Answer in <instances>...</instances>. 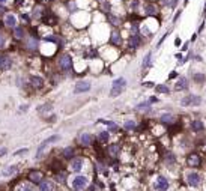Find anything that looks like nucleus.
Segmentation results:
<instances>
[{"instance_id":"c85d7f7f","label":"nucleus","mask_w":206,"mask_h":191,"mask_svg":"<svg viewBox=\"0 0 206 191\" xmlns=\"http://www.w3.org/2000/svg\"><path fill=\"white\" fill-rule=\"evenodd\" d=\"M111 42H113V44H116V45H119V44L122 42L120 36H119L118 33H113V35H111Z\"/></svg>"},{"instance_id":"423d86ee","label":"nucleus","mask_w":206,"mask_h":191,"mask_svg":"<svg viewBox=\"0 0 206 191\" xmlns=\"http://www.w3.org/2000/svg\"><path fill=\"white\" fill-rule=\"evenodd\" d=\"M59 66H60L62 71H69L71 66H72L71 57H69V56H62V57L59 59Z\"/></svg>"},{"instance_id":"72a5a7b5","label":"nucleus","mask_w":206,"mask_h":191,"mask_svg":"<svg viewBox=\"0 0 206 191\" xmlns=\"http://www.w3.org/2000/svg\"><path fill=\"white\" fill-rule=\"evenodd\" d=\"M149 107V103H143V104H138V110H146Z\"/></svg>"},{"instance_id":"a19ab883","label":"nucleus","mask_w":206,"mask_h":191,"mask_svg":"<svg viewBox=\"0 0 206 191\" xmlns=\"http://www.w3.org/2000/svg\"><path fill=\"white\" fill-rule=\"evenodd\" d=\"M145 86H148V87H152V86H153V84H152V83H150V81H148V83H145Z\"/></svg>"},{"instance_id":"ddd939ff","label":"nucleus","mask_w":206,"mask_h":191,"mask_svg":"<svg viewBox=\"0 0 206 191\" xmlns=\"http://www.w3.org/2000/svg\"><path fill=\"white\" fill-rule=\"evenodd\" d=\"M175 87H176V91H184V89L188 87V80L185 77H179V80H177Z\"/></svg>"},{"instance_id":"7c9ffc66","label":"nucleus","mask_w":206,"mask_h":191,"mask_svg":"<svg viewBox=\"0 0 206 191\" xmlns=\"http://www.w3.org/2000/svg\"><path fill=\"white\" fill-rule=\"evenodd\" d=\"M134 128H135L134 120H128V122H125V130H126V131H131V130H134Z\"/></svg>"},{"instance_id":"6e6552de","label":"nucleus","mask_w":206,"mask_h":191,"mask_svg":"<svg viewBox=\"0 0 206 191\" xmlns=\"http://www.w3.org/2000/svg\"><path fill=\"white\" fill-rule=\"evenodd\" d=\"M83 164H84L83 158H74V160L71 161V169H72V172H77V173H78V172L83 169Z\"/></svg>"},{"instance_id":"0eeeda50","label":"nucleus","mask_w":206,"mask_h":191,"mask_svg":"<svg viewBox=\"0 0 206 191\" xmlns=\"http://www.w3.org/2000/svg\"><path fill=\"white\" fill-rule=\"evenodd\" d=\"M187 164L190 165V167H199V165H200V157H199L197 154H191V155H188V158H187Z\"/></svg>"},{"instance_id":"e433bc0d","label":"nucleus","mask_w":206,"mask_h":191,"mask_svg":"<svg viewBox=\"0 0 206 191\" xmlns=\"http://www.w3.org/2000/svg\"><path fill=\"white\" fill-rule=\"evenodd\" d=\"M6 152H8V149H6V148H0V157H3V155L6 154Z\"/></svg>"},{"instance_id":"5701e85b","label":"nucleus","mask_w":206,"mask_h":191,"mask_svg":"<svg viewBox=\"0 0 206 191\" xmlns=\"http://www.w3.org/2000/svg\"><path fill=\"white\" fill-rule=\"evenodd\" d=\"M108 152H110L111 157H116V155H118V152H119V145H111L108 148Z\"/></svg>"},{"instance_id":"dca6fc26","label":"nucleus","mask_w":206,"mask_h":191,"mask_svg":"<svg viewBox=\"0 0 206 191\" xmlns=\"http://www.w3.org/2000/svg\"><path fill=\"white\" fill-rule=\"evenodd\" d=\"M203 128H205V125H203L202 120H192V122H191V130H192V131L199 133V131H203Z\"/></svg>"},{"instance_id":"c9c22d12","label":"nucleus","mask_w":206,"mask_h":191,"mask_svg":"<svg viewBox=\"0 0 206 191\" xmlns=\"http://www.w3.org/2000/svg\"><path fill=\"white\" fill-rule=\"evenodd\" d=\"M3 44H5V35L0 33V47H3Z\"/></svg>"},{"instance_id":"4c0bfd02","label":"nucleus","mask_w":206,"mask_h":191,"mask_svg":"<svg viewBox=\"0 0 206 191\" xmlns=\"http://www.w3.org/2000/svg\"><path fill=\"white\" fill-rule=\"evenodd\" d=\"M110 18H111V21H113V24H114V26H116V24H119V23H120L118 18H114V17H110Z\"/></svg>"},{"instance_id":"2eb2a0df","label":"nucleus","mask_w":206,"mask_h":191,"mask_svg":"<svg viewBox=\"0 0 206 191\" xmlns=\"http://www.w3.org/2000/svg\"><path fill=\"white\" fill-rule=\"evenodd\" d=\"M5 24H6L8 27H15V26H17V18H15V15L8 14V15L5 17Z\"/></svg>"},{"instance_id":"f3484780","label":"nucleus","mask_w":206,"mask_h":191,"mask_svg":"<svg viewBox=\"0 0 206 191\" xmlns=\"http://www.w3.org/2000/svg\"><path fill=\"white\" fill-rule=\"evenodd\" d=\"M12 65V60L9 57H0V69H9Z\"/></svg>"},{"instance_id":"c756f323","label":"nucleus","mask_w":206,"mask_h":191,"mask_svg":"<svg viewBox=\"0 0 206 191\" xmlns=\"http://www.w3.org/2000/svg\"><path fill=\"white\" fill-rule=\"evenodd\" d=\"M15 38L17 39H21V38L24 36V30H23V27H15Z\"/></svg>"},{"instance_id":"a878e982","label":"nucleus","mask_w":206,"mask_h":191,"mask_svg":"<svg viewBox=\"0 0 206 191\" xmlns=\"http://www.w3.org/2000/svg\"><path fill=\"white\" fill-rule=\"evenodd\" d=\"M161 122L163 123H172L173 122V116H172V114H163V116H161Z\"/></svg>"},{"instance_id":"cd10ccee","label":"nucleus","mask_w":206,"mask_h":191,"mask_svg":"<svg viewBox=\"0 0 206 191\" xmlns=\"http://www.w3.org/2000/svg\"><path fill=\"white\" fill-rule=\"evenodd\" d=\"M74 155V148H66V149H63V157L65 158H71Z\"/></svg>"},{"instance_id":"393cba45","label":"nucleus","mask_w":206,"mask_h":191,"mask_svg":"<svg viewBox=\"0 0 206 191\" xmlns=\"http://www.w3.org/2000/svg\"><path fill=\"white\" fill-rule=\"evenodd\" d=\"M150 57H152V53H148V54L145 56L143 62H141V66H143V68L149 66V65H150Z\"/></svg>"},{"instance_id":"39448f33","label":"nucleus","mask_w":206,"mask_h":191,"mask_svg":"<svg viewBox=\"0 0 206 191\" xmlns=\"http://www.w3.org/2000/svg\"><path fill=\"white\" fill-rule=\"evenodd\" d=\"M59 140V135H51V137H48L47 140H44L42 142V145L38 148V150H36V158H41L42 157V152L45 150V148L50 145V143H53V142H57Z\"/></svg>"},{"instance_id":"37998d69","label":"nucleus","mask_w":206,"mask_h":191,"mask_svg":"<svg viewBox=\"0 0 206 191\" xmlns=\"http://www.w3.org/2000/svg\"><path fill=\"white\" fill-rule=\"evenodd\" d=\"M0 3H5V0H0Z\"/></svg>"},{"instance_id":"f704fd0d","label":"nucleus","mask_w":206,"mask_h":191,"mask_svg":"<svg viewBox=\"0 0 206 191\" xmlns=\"http://www.w3.org/2000/svg\"><path fill=\"white\" fill-rule=\"evenodd\" d=\"M26 152H27V149H20V150H17L14 155H21V154H26Z\"/></svg>"},{"instance_id":"a211bd4d","label":"nucleus","mask_w":206,"mask_h":191,"mask_svg":"<svg viewBox=\"0 0 206 191\" xmlns=\"http://www.w3.org/2000/svg\"><path fill=\"white\" fill-rule=\"evenodd\" d=\"M15 191H35V188H33V185H30L27 182H23L15 188Z\"/></svg>"},{"instance_id":"20e7f679","label":"nucleus","mask_w":206,"mask_h":191,"mask_svg":"<svg viewBox=\"0 0 206 191\" xmlns=\"http://www.w3.org/2000/svg\"><path fill=\"white\" fill-rule=\"evenodd\" d=\"M169 187H170L169 179H167V177H164V176L157 177L155 184H153V188H155L157 191H167V190H169Z\"/></svg>"},{"instance_id":"b1692460","label":"nucleus","mask_w":206,"mask_h":191,"mask_svg":"<svg viewBox=\"0 0 206 191\" xmlns=\"http://www.w3.org/2000/svg\"><path fill=\"white\" fill-rule=\"evenodd\" d=\"M42 78L41 77H32V84L35 86V87H42Z\"/></svg>"},{"instance_id":"9d476101","label":"nucleus","mask_w":206,"mask_h":191,"mask_svg":"<svg viewBox=\"0 0 206 191\" xmlns=\"http://www.w3.org/2000/svg\"><path fill=\"white\" fill-rule=\"evenodd\" d=\"M29 179H30L32 182H35V184H39L41 179H42V173H41L39 170H32V172L29 173Z\"/></svg>"},{"instance_id":"7ed1b4c3","label":"nucleus","mask_w":206,"mask_h":191,"mask_svg":"<svg viewBox=\"0 0 206 191\" xmlns=\"http://www.w3.org/2000/svg\"><path fill=\"white\" fill-rule=\"evenodd\" d=\"M187 182H188L190 187L196 188V187H199V185L202 184V176H200L199 173H196V172H190V173L187 175Z\"/></svg>"},{"instance_id":"aec40b11","label":"nucleus","mask_w":206,"mask_h":191,"mask_svg":"<svg viewBox=\"0 0 206 191\" xmlns=\"http://www.w3.org/2000/svg\"><path fill=\"white\" fill-rule=\"evenodd\" d=\"M17 170H18V169H17V165H9L8 169L3 170V176H11V175H14Z\"/></svg>"},{"instance_id":"1a4fd4ad","label":"nucleus","mask_w":206,"mask_h":191,"mask_svg":"<svg viewBox=\"0 0 206 191\" xmlns=\"http://www.w3.org/2000/svg\"><path fill=\"white\" fill-rule=\"evenodd\" d=\"M200 104V98L199 96H187L182 99V105H197Z\"/></svg>"},{"instance_id":"9b49d317","label":"nucleus","mask_w":206,"mask_h":191,"mask_svg":"<svg viewBox=\"0 0 206 191\" xmlns=\"http://www.w3.org/2000/svg\"><path fill=\"white\" fill-rule=\"evenodd\" d=\"M53 188H54L53 182L48 179H44L39 182V191H53Z\"/></svg>"},{"instance_id":"f257e3e1","label":"nucleus","mask_w":206,"mask_h":191,"mask_svg":"<svg viewBox=\"0 0 206 191\" xmlns=\"http://www.w3.org/2000/svg\"><path fill=\"white\" fill-rule=\"evenodd\" d=\"M125 86H126V80L125 78H118V80H114V83H113V87H111V92H110V96H118L119 93H122V91L125 89Z\"/></svg>"},{"instance_id":"58836bf2","label":"nucleus","mask_w":206,"mask_h":191,"mask_svg":"<svg viewBox=\"0 0 206 191\" xmlns=\"http://www.w3.org/2000/svg\"><path fill=\"white\" fill-rule=\"evenodd\" d=\"M179 17H181V11H179V12H177V14H176V15H175V21H176V20H177V18H179Z\"/></svg>"},{"instance_id":"2f4dec72","label":"nucleus","mask_w":206,"mask_h":191,"mask_svg":"<svg viewBox=\"0 0 206 191\" xmlns=\"http://www.w3.org/2000/svg\"><path fill=\"white\" fill-rule=\"evenodd\" d=\"M194 81H196V83L205 81V75H203V74H196V75H194Z\"/></svg>"},{"instance_id":"f8f14e48","label":"nucleus","mask_w":206,"mask_h":191,"mask_svg":"<svg viewBox=\"0 0 206 191\" xmlns=\"http://www.w3.org/2000/svg\"><path fill=\"white\" fill-rule=\"evenodd\" d=\"M89 89H91V84H89L87 81H80V83H77V86H75V93L87 92Z\"/></svg>"},{"instance_id":"f03ea898","label":"nucleus","mask_w":206,"mask_h":191,"mask_svg":"<svg viewBox=\"0 0 206 191\" xmlns=\"http://www.w3.org/2000/svg\"><path fill=\"white\" fill-rule=\"evenodd\" d=\"M87 184H89V179L86 176H81V175L75 176L72 179V188L74 190H83V188L87 187Z\"/></svg>"},{"instance_id":"4be33fe9","label":"nucleus","mask_w":206,"mask_h":191,"mask_svg":"<svg viewBox=\"0 0 206 191\" xmlns=\"http://www.w3.org/2000/svg\"><path fill=\"white\" fill-rule=\"evenodd\" d=\"M155 91H157L158 93H169L170 89L167 87L165 84H158V86H155Z\"/></svg>"},{"instance_id":"412c9836","label":"nucleus","mask_w":206,"mask_h":191,"mask_svg":"<svg viewBox=\"0 0 206 191\" xmlns=\"http://www.w3.org/2000/svg\"><path fill=\"white\" fill-rule=\"evenodd\" d=\"M98 140H99L101 143H107L108 142V133L107 131H101L98 134Z\"/></svg>"},{"instance_id":"79ce46f5","label":"nucleus","mask_w":206,"mask_h":191,"mask_svg":"<svg viewBox=\"0 0 206 191\" xmlns=\"http://www.w3.org/2000/svg\"><path fill=\"white\" fill-rule=\"evenodd\" d=\"M3 12H5V8H3V6H0V14H3Z\"/></svg>"},{"instance_id":"4468645a","label":"nucleus","mask_w":206,"mask_h":191,"mask_svg":"<svg viewBox=\"0 0 206 191\" xmlns=\"http://www.w3.org/2000/svg\"><path fill=\"white\" fill-rule=\"evenodd\" d=\"M80 142H81V145L83 146H91L92 145V142H93V137L91 135V134H83L81 137H80Z\"/></svg>"},{"instance_id":"ea45409f","label":"nucleus","mask_w":206,"mask_h":191,"mask_svg":"<svg viewBox=\"0 0 206 191\" xmlns=\"http://www.w3.org/2000/svg\"><path fill=\"white\" fill-rule=\"evenodd\" d=\"M175 44H176V45H181V39H179V38H177V39L175 41Z\"/></svg>"},{"instance_id":"6ab92c4d","label":"nucleus","mask_w":206,"mask_h":191,"mask_svg":"<svg viewBox=\"0 0 206 191\" xmlns=\"http://www.w3.org/2000/svg\"><path fill=\"white\" fill-rule=\"evenodd\" d=\"M138 45H140V36L138 35H131L130 36V47L137 48Z\"/></svg>"},{"instance_id":"bb28decb","label":"nucleus","mask_w":206,"mask_h":191,"mask_svg":"<svg viewBox=\"0 0 206 191\" xmlns=\"http://www.w3.org/2000/svg\"><path fill=\"white\" fill-rule=\"evenodd\" d=\"M146 14L148 15H155L157 14V8L153 6V5H148L146 6Z\"/></svg>"},{"instance_id":"473e14b6","label":"nucleus","mask_w":206,"mask_h":191,"mask_svg":"<svg viewBox=\"0 0 206 191\" xmlns=\"http://www.w3.org/2000/svg\"><path fill=\"white\" fill-rule=\"evenodd\" d=\"M164 3H165L167 6H175V5L177 3V0H164Z\"/></svg>"}]
</instances>
